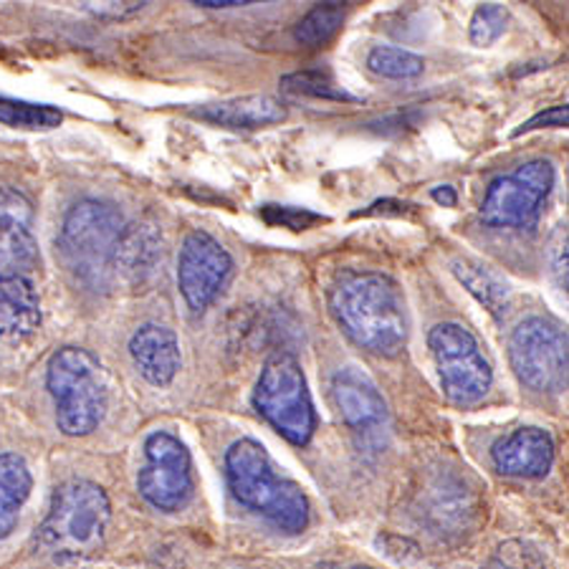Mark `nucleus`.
<instances>
[{"label": "nucleus", "mask_w": 569, "mask_h": 569, "mask_svg": "<svg viewBox=\"0 0 569 569\" xmlns=\"http://www.w3.org/2000/svg\"><path fill=\"white\" fill-rule=\"evenodd\" d=\"M433 200L440 206L446 208H453L456 206V190L451 186H440L433 190Z\"/></svg>", "instance_id": "nucleus-30"}, {"label": "nucleus", "mask_w": 569, "mask_h": 569, "mask_svg": "<svg viewBox=\"0 0 569 569\" xmlns=\"http://www.w3.org/2000/svg\"><path fill=\"white\" fill-rule=\"evenodd\" d=\"M555 188V168L549 160H529L511 176L489 182L481 203V220L493 228H531L541 206Z\"/></svg>", "instance_id": "nucleus-10"}, {"label": "nucleus", "mask_w": 569, "mask_h": 569, "mask_svg": "<svg viewBox=\"0 0 569 569\" xmlns=\"http://www.w3.org/2000/svg\"><path fill=\"white\" fill-rule=\"evenodd\" d=\"M567 122H569V107L559 104V107L547 109V112H539V114L531 117L529 122H525L517 132H513V137L541 130V127H567Z\"/></svg>", "instance_id": "nucleus-27"}, {"label": "nucleus", "mask_w": 569, "mask_h": 569, "mask_svg": "<svg viewBox=\"0 0 569 569\" xmlns=\"http://www.w3.org/2000/svg\"><path fill=\"white\" fill-rule=\"evenodd\" d=\"M347 11L339 3H321L315 6L311 11L301 18L293 29V39L301 46H309V49H319L335 39V36L342 31Z\"/></svg>", "instance_id": "nucleus-21"}, {"label": "nucleus", "mask_w": 569, "mask_h": 569, "mask_svg": "<svg viewBox=\"0 0 569 569\" xmlns=\"http://www.w3.org/2000/svg\"><path fill=\"white\" fill-rule=\"evenodd\" d=\"M367 67L385 79H416L423 73L426 61L418 53L398 49V46H375L367 57Z\"/></svg>", "instance_id": "nucleus-23"}, {"label": "nucleus", "mask_w": 569, "mask_h": 569, "mask_svg": "<svg viewBox=\"0 0 569 569\" xmlns=\"http://www.w3.org/2000/svg\"><path fill=\"white\" fill-rule=\"evenodd\" d=\"M332 398L339 416L357 436L372 438L388 426V406L380 390L357 367H345L332 378Z\"/></svg>", "instance_id": "nucleus-13"}, {"label": "nucleus", "mask_w": 569, "mask_h": 569, "mask_svg": "<svg viewBox=\"0 0 569 569\" xmlns=\"http://www.w3.org/2000/svg\"><path fill=\"white\" fill-rule=\"evenodd\" d=\"M147 3H84L87 11L99 18H127L140 13Z\"/></svg>", "instance_id": "nucleus-29"}, {"label": "nucleus", "mask_w": 569, "mask_h": 569, "mask_svg": "<svg viewBox=\"0 0 569 569\" xmlns=\"http://www.w3.org/2000/svg\"><path fill=\"white\" fill-rule=\"evenodd\" d=\"M329 309L362 350L395 357L408 342L410 317L398 281L378 271H345L329 287Z\"/></svg>", "instance_id": "nucleus-1"}, {"label": "nucleus", "mask_w": 569, "mask_h": 569, "mask_svg": "<svg viewBox=\"0 0 569 569\" xmlns=\"http://www.w3.org/2000/svg\"><path fill=\"white\" fill-rule=\"evenodd\" d=\"M137 491L152 509L164 513L188 507L196 491V479H192V458L178 436L168 430H154L147 436Z\"/></svg>", "instance_id": "nucleus-9"}, {"label": "nucleus", "mask_w": 569, "mask_h": 569, "mask_svg": "<svg viewBox=\"0 0 569 569\" xmlns=\"http://www.w3.org/2000/svg\"><path fill=\"white\" fill-rule=\"evenodd\" d=\"M33 476L23 456L0 453V539L11 537L26 501L31 497Z\"/></svg>", "instance_id": "nucleus-19"}, {"label": "nucleus", "mask_w": 569, "mask_h": 569, "mask_svg": "<svg viewBox=\"0 0 569 569\" xmlns=\"http://www.w3.org/2000/svg\"><path fill=\"white\" fill-rule=\"evenodd\" d=\"M315 569H372V567H345V565H319Z\"/></svg>", "instance_id": "nucleus-32"}, {"label": "nucleus", "mask_w": 569, "mask_h": 569, "mask_svg": "<svg viewBox=\"0 0 569 569\" xmlns=\"http://www.w3.org/2000/svg\"><path fill=\"white\" fill-rule=\"evenodd\" d=\"M46 388L57 402V426L63 436L94 433L107 416L102 365L81 347H61L46 367Z\"/></svg>", "instance_id": "nucleus-5"}, {"label": "nucleus", "mask_w": 569, "mask_h": 569, "mask_svg": "<svg viewBox=\"0 0 569 569\" xmlns=\"http://www.w3.org/2000/svg\"><path fill=\"white\" fill-rule=\"evenodd\" d=\"M453 273L456 279L463 283L466 291L479 299V305H483L489 315H493L497 319H503L509 315L511 291L507 287V281L497 277L489 266L471 259H456Z\"/></svg>", "instance_id": "nucleus-20"}, {"label": "nucleus", "mask_w": 569, "mask_h": 569, "mask_svg": "<svg viewBox=\"0 0 569 569\" xmlns=\"http://www.w3.org/2000/svg\"><path fill=\"white\" fill-rule=\"evenodd\" d=\"M192 114L206 119V122L231 127V130H259V127L283 122L287 119V109H283L279 99L269 94H251L198 107L192 109Z\"/></svg>", "instance_id": "nucleus-17"}, {"label": "nucleus", "mask_w": 569, "mask_h": 569, "mask_svg": "<svg viewBox=\"0 0 569 569\" xmlns=\"http://www.w3.org/2000/svg\"><path fill=\"white\" fill-rule=\"evenodd\" d=\"M253 408L293 446H307L315 436V402L297 357L279 352L266 360L253 390Z\"/></svg>", "instance_id": "nucleus-6"}, {"label": "nucleus", "mask_w": 569, "mask_h": 569, "mask_svg": "<svg viewBox=\"0 0 569 569\" xmlns=\"http://www.w3.org/2000/svg\"><path fill=\"white\" fill-rule=\"evenodd\" d=\"M281 87L291 94L315 97V99H332V102H355L352 94L337 84V81L325 71H297L281 79Z\"/></svg>", "instance_id": "nucleus-24"}, {"label": "nucleus", "mask_w": 569, "mask_h": 569, "mask_svg": "<svg viewBox=\"0 0 569 569\" xmlns=\"http://www.w3.org/2000/svg\"><path fill=\"white\" fill-rule=\"evenodd\" d=\"M428 347L436 357L440 388L456 406H473L491 390L493 372L481 355L476 337L456 321H440L428 332Z\"/></svg>", "instance_id": "nucleus-7"}, {"label": "nucleus", "mask_w": 569, "mask_h": 569, "mask_svg": "<svg viewBox=\"0 0 569 569\" xmlns=\"http://www.w3.org/2000/svg\"><path fill=\"white\" fill-rule=\"evenodd\" d=\"M200 8H236V6H251L249 0H198Z\"/></svg>", "instance_id": "nucleus-31"}, {"label": "nucleus", "mask_w": 569, "mask_h": 569, "mask_svg": "<svg viewBox=\"0 0 569 569\" xmlns=\"http://www.w3.org/2000/svg\"><path fill=\"white\" fill-rule=\"evenodd\" d=\"M261 216H263L266 223L291 228V231H307V228L317 226V223H325V220H327V218H321L317 213H311V210L279 208V206H263Z\"/></svg>", "instance_id": "nucleus-26"}, {"label": "nucleus", "mask_w": 569, "mask_h": 569, "mask_svg": "<svg viewBox=\"0 0 569 569\" xmlns=\"http://www.w3.org/2000/svg\"><path fill=\"white\" fill-rule=\"evenodd\" d=\"M41 325V299L33 283L18 273L0 277V339H26Z\"/></svg>", "instance_id": "nucleus-16"}, {"label": "nucleus", "mask_w": 569, "mask_h": 569, "mask_svg": "<svg viewBox=\"0 0 569 569\" xmlns=\"http://www.w3.org/2000/svg\"><path fill=\"white\" fill-rule=\"evenodd\" d=\"M63 114L57 107L31 104L21 99L0 97V122L18 130H53L61 124Z\"/></svg>", "instance_id": "nucleus-22"}, {"label": "nucleus", "mask_w": 569, "mask_h": 569, "mask_svg": "<svg viewBox=\"0 0 569 569\" xmlns=\"http://www.w3.org/2000/svg\"><path fill=\"white\" fill-rule=\"evenodd\" d=\"M39 261L31 200L16 188H0V269L23 277Z\"/></svg>", "instance_id": "nucleus-12"}, {"label": "nucleus", "mask_w": 569, "mask_h": 569, "mask_svg": "<svg viewBox=\"0 0 569 569\" xmlns=\"http://www.w3.org/2000/svg\"><path fill=\"white\" fill-rule=\"evenodd\" d=\"M233 273V259L213 236L192 231L186 236L178 261V287L192 311H203L218 299Z\"/></svg>", "instance_id": "nucleus-11"}, {"label": "nucleus", "mask_w": 569, "mask_h": 569, "mask_svg": "<svg viewBox=\"0 0 569 569\" xmlns=\"http://www.w3.org/2000/svg\"><path fill=\"white\" fill-rule=\"evenodd\" d=\"M162 261V236L147 223H124L117 246V277L122 273L132 283H144Z\"/></svg>", "instance_id": "nucleus-18"}, {"label": "nucleus", "mask_w": 569, "mask_h": 569, "mask_svg": "<svg viewBox=\"0 0 569 569\" xmlns=\"http://www.w3.org/2000/svg\"><path fill=\"white\" fill-rule=\"evenodd\" d=\"M226 479L233 497L246 509L261 513L287 535L309 527V499L299 483L281 476L266 448L253 438H241L226 451Z\"/></svg>", "instance_id": "nucleus-2"}, {"label": "nucleus", "mask_w": 569, "mask_h": 569, "mask_svg": "<svg viewBox=\"0 0 569 569\" xmlns=\"http://www.w3.org/2000/svg\"><path fill=\"white\" fill-rule=\"evenodd\" d=\"M124 231L119 210L102 200H81L63 218L59 256L87 289L107 291L117 279V246Z\"/></svg>", "instance_id": "nucleus-4"}, {"label": "nucleus", "mask_w": 569, "mask_h": 569, "mask_svg": "<svg viewBox=\"0 0 569 569\" xmlns=\"http://www.w3.org/2000/svg\"><path fill=\"white\" fill-rule=\"evenodd\" d=\"M507 23H509L507 8L499 3L481 6L471 18V31H468V36H471V43L491 46L493 41L501 39L503 31H507Z\"/></svg>", "instance_id": "nucleus-25"}, {"label": "nucleus", "mask_w": 569, "mask_h": 569, "mask_svg": "<svg viewBox=\"0 0 569 569\" xmlns=\"http://www.w3.org/2000/svg\"><path fill=\"white\" fill-rule=\"evenodd\" d=\"M109 525L112 503L102 486L71 479L53 491L49 513L39 527V545L59 562H79L102 552Z\"/></svg>", "instance_id": "nucleus-3"}, {"label": "nucleus", "mask_w": 569, "mask_h": 569, "mask_svg": "<svg viewBox=\"0 0 569 569\" xmlns=\"http://www.w3.org/2000/svg\"><path fill=\"white\" fill-rule=\"evenodd\" d=\"M517 378L537 392L567 390V332L552 319L529 317L509 337Z\"/></svg>", "instance_id": "nucleus-8"}, {"label": "nucleus", "mask_w": 569, "mask_h": 569, "mask_svg": "<svg viewBox=\"0 0 569 569\" xmlns=\"http://www.w3.org/2000/svg\"><path fill=\"white\" fill-rule=\"evenodd\" d=\"M552 271L567 289V226H557V233L552 238Z\"/></svg>", "instance_id": "nucleus-28"}, {"label": "nucleus", "mask_w": 569, "mask_h": 569, "mask_svg": "<svg viewBox=\"0 0 569 569\" xmlns=\"http://www.w3.org/2000/svg\"><path fill=\"white\" fill-rule=\"evenodd\" d=\"M130 357L137 372L154 388H168L182 365L178 335L162 325H142L137 329L130 339Z\"/></svg>", "instance_id": "nucleus-15"}, {"label": "nucleus", "mask_w": 569, "mask_h": 569, "mask_svg": "<svg viewBox=\"0 0 569 569\" xmlns=\"http://www.w3.org/2000/svg\"><path fill=\"white\" fill-rule=\"evenodd\" d=\"M491 461L511 479H545L555 463V440L541 428H519L491 448Z\"/></svg>", "instance_id": "nucleus-14"}]
</instances>
